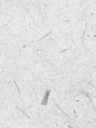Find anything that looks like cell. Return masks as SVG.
Instances as JSON below:
<instances>
[{"instance_id":"6da1fadb","label":"cell","mask_w":96,"mask_h":128,"mask_svg":"<svg viewBox=\"0 0 96 128\" xmlns=\"http://www.w3.org/2000/svg\"><path fill=\"white\" fill-rule=\"evenodd\" d=\"M50 90H47L46 92L45 93V95H44L43 99L42 100V103H41V105L43 106H46L47 104V102H48V98H49V94H50Z\"/></svg>"}]
</instances>
